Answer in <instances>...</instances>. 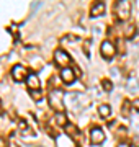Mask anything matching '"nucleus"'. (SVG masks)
Here are the masks:
<instances>
[{
  "instance_id": "1",
  "label": "nucleus",
  "mask_w": 139,
  "mask_h": 147,
  "mask_svg": "<svg viewBox=\"0 0 139 147\" xmlns=\"http://www.w3.org/2000/svg\"><path fill=\"white\" fill-rule=\"evenodd\" d=\"M49 105L53 110H56V113H64V92L61 90H53L49 92Z\"/></svg>"
},
{
  "instance_id": "2",
  "label": "nucleus",
  "mask_w": 139,
  "mask_h": 147,
  "mask_svg": "<svg viewBox=\"0 0 139 147\" xmlns=\"http://www.w3.org/2000/svg\"><path fill=\"white\" fill-rule=\"evenodd\" d=\"M115 13H116L118 20H126L129 16V13H131V3L129 2H126V0H119V2H116L115 3Z\"/></svg>"
},
{
  "instance_id": "3",
  "label": "nucleus",
  "mask_w": 139,
  "mask_h": 147,
  "mask_svg": "<svg viewBox=\"0 0 139 147\" xmlns=\"http://www.w3.org/2000/svg\"><path fill=\"white\" fill-rule=\"evenodd\" d=\"M54 62L64 69V67H67V65L72 62V57L65 53L64 49H56V51H54Z\"/></svg>"
},
{
  "instance_id": "4",
  "label": "nucleus",
  "mask_w": 139,
  "mask_h": 147,
  "mask_svg": "<svg viewBox=\"0 0 139 147\" xmlns=\"http://www.w3.org/2000/svg\"><path fill=\"white\" fill-rule=\"evenodd\" d=\"M10 75H11V79L15 80V82H23L25 79H28V70H26V67H23V65H20V64H16V65L11 67Z\"/></svg>"
},
{
  "instance_id": "5",
  "label": "nucleus",
  "mask_w": 139,
  "mask_h": 147,
  "mask_svg": "<svg viewBox=\"0 0 139 147\" xmlns=\"http://www.w3.org/2000/svg\"><path fill=\"white\" fill-rule=\"evenodd\" d=\"M100 53H102V56L105 59H111L115 54H116V46L113 44L111 41H103L102 44H100Z\"/></svg>"
},
{
  "instance_id": "6",
  "label": "nucleus",
  "mask_w": 139,
  "mask_h": 147,
  "mask_svg": "<svg viewBox=\"0 0 139 147\" xmlns=\"http://www.w3.org/2000/svg\"><path fill=\"white\" fill-rule=\"evenodd\" d=\"M105 141V132H103L102 127H93L90 131V142L93 146H98Z\"/></svg>"
},
{
  "instance_id": "7",
  "label": "nucleus",
  "mask_w": 139,
  "mask_h": 147,
  "mask_svg": "<svg viewBox=\"0 0 139 147\" xmlns=\"http://www.w3.org/2000/svg\"><path fill=\"white\" fill-rule=\"evenodd\" d=\"M61 79L64 84H72L75 80V70L72 67H64L61 70Z\"/></svg>"
},
{
  "instance_id": "8",
  "label": "nucleus",
  "mask_w": 139,
  "mask_h": 147,
  "mask_svg": "<svg viewBox=\"0 0 139 147\" xmlns=\"http://www.w3.org/2000/svg\"><path fill=\"white\" fill-rule=\"evenodd\" d=\"M39 85H41V82H39V79H38L36 74H30L26 79V87L28 90H31V92H36V90H39Z\"/></svg>"
},
{
  "instance_id": "9",
  "label": "nucleus",
  "mask_w": 139,
  "mask_h": 147,
  "mask_svg": "<svg viewBox=\"0 0 139 147\" xmlns=\"http://www.w3.org/2000/svg\"><path fill=\"white\" fill-rule=\"evenodd\" d=\"M105 11V3L103 2H96V3H93L92 5V8H90V16H100Z\"/></svg>"
},
{
  "instance_id": "10",
  "label": "nucleus",
  "mask_w": 139,
  "mask_h": 147,
  "mask_svg": "<svg viewBox=\"0 0 139 147\" xmlns=\"http://www.w3.org/2000/svg\"><path fill=\"white\" fill-rule=\"evenodd\" d=\"M53 121H54V124H57V126H61V127H65L67 124H69V121H67V118H65L64 113H56L54 118H53Z\"/></svg>"
},
{
  "instance_id": "11",
  "label": "nucleus",
  "mask_w": 139,
  "mask_h": 147,
  "mask_svg": "<svg viewBox=\"0 0 139 147\" xmlns=\"http://www.w3.org/2000/svg\"><path fill=\"white\" fill-rule=\"evenodd\" d=\"M98 115L102 116V118H108V116L111 115V108H110V105L103 103V105L98 106Z\"/></svg>"
},
{
  "instance_id": "12",
  "label": "nucleus",
  "mask_w": 139,
  "mask_h": 147,
  "mask_svg": "<svg viewBox=\"0 0 139 147\" xmlns=\"http://www.w3.org/2000/svg\"><path fill=\"white\" fill-rule=\"evenodd\" d=\"M64 129H65V132H67L70 137H79V136H80V134H79V129H77V127L72 124V123H69V124H67Z\"/></svg>"
},
{
  "instance_id": "13",
  "label": "nucleus",
  "mask_w": 139,
  "mask_h": 147,
  "mask_svg": "<svg viewBox=\"0 0 139 147\" xmlns=\"http://www.w3.org/2000/svg\"><path fill=\"white\" fill-rule=\"evenodd\" d=\"M124 36L128 38V39L136 36V26L134 25H128V26L124 28Z\"/></svg>"
},
{
  "instance_id": "14",
  "label": "nucleus",
  "mask_w": 139,
  "mask_h": 147,
  "mask_svg": "<svg viewBox=\"0 0 139 147\" xmlns=\"http://www.w3.org/2000/svg\"><path fill=\"white\" fill-rule=\"evenodd\" d=\"M102 87L105 92H111L113 90V84H111V80L110 79H102Z\"/></svg>"
},
{
  "instance_id": "15",
  "label": "nucleus",
  "mask_w": 139,
  "mask_h": 147,
  "mask_svg": "<svg viewBox=\"0 0 139 147\" xmlns=\"http://www.w3.org/2000/svg\"><path fill=\"white\" fill-rule=\"evenodd\" d=\"M131 106H133V103H129L128 100L123 103V111H121V113H123V116H128V115H129V111H131Z\"/></svg>"
},
{
  "instance_id": "16",
  "label": "nucleus",
  "mask_w": 139,
  "mask_h": 147,
  "mask_svg": "<svg viewBox=\"0 0 139 147\" xmlns=\"http://www.w3.org/2000/svg\"><path fill=\"white\" fill-rule=\"evenodd\" d=\"M138 80H136V79H129L128 80V88L129 90H136V88H138Z\"/></svg>"
},
{
  "instance_id": "17",
  "label": "nucleus",
  "mask_w": 139,
  "mask_h": 147,
  "mask_svg": "<svg viewBox=\"0 0 139 147\" xmlns=\"http://www.w3.org/2000/svg\"><path fill=\"white\" fill-rule=\"evenodd\" d=\"M31 98L34 101H39L41 98H43V93H41V90H36V92H33L31 93Z\"/></svg>"
},
{
  "instance_id": "18",
  "label": "nucleus",
  "mask_w": 139,
  "mask_h": 147,
  "mask_svg": "<svg viewBox=\"0 0 139 147\" xmlns=\"http://www.w3.org/2000/svg\"><path fill=\"white\" fill-rule=\"evenodd\" d=\"M133 108H134L136 111H139V98H136V100L133 101Z\"/></svg>"
},
{
  "instance_id": "19",
  "label": "nucleus",
  "mask_w": 139,
  "mask_h": 147,
  "mask_svg": "<svg viewBox=\"0 0 139 147\" xmlns=\"http://www.w3.org/2000/svg\"><path fill=\"white\" fill-rule=\"evenodd\" d=\"M116 147H131V146H129L128 142H119V144H118Z\"/></svg>"
},
{
  "instance_id": "20",
  "label": "nucleus",
  "mask_w": 139,
  "mask_h": 147,
  "mask_svg": "<svg viewBox=\"0 0 139 147\" xmlns=\"http://www.w3.org/2000/svg\"><path fill=\"white\" fill-rule=\"evenodd\" d=\"M0 113H2V101H0Z\"/></svg>"
},
{
  "instance_id": "21",
  "label": "nucleus",
  "mask_w": 139,
  "mask_h": 147,
  "mask_svg": "<svg viewBox=\"0 0 139 147\" xmlns=\"http://www.w3.org/2000/svg\"><path fill=\"white\" fill-rule=\"evenodd\" d=\"M2 144H3V141H2V139H0V147H2Z\"/></svg>"
}]
</instances>
